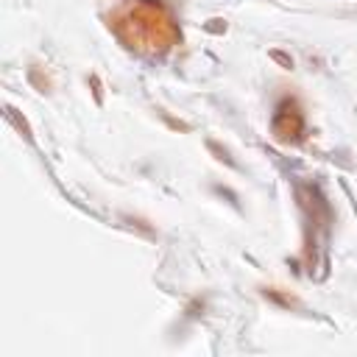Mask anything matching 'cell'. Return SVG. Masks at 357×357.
Wrapping results in <instances>:
<instances>
[{
    "mask_svg": "<svg viewBox=\"0 0 357 357\" xmlns=\"http://www.w3.org/2000/svg\"><path fill=\"white\" fill-rule=\"evenodd\" d=\"M273 134L279 142H296L304 134V115L296 101H282L273 115Z\"/></svg>",
    "mask_w": 357,
    "mask_h": 357,
    "instance_id": "2",
    "label": "cell"
},
{
    "mask_svg": "<svg viewBox=\"0 0 357 357\" xmlns=\"http://www.w3.org/2000/svg\"><path fill=\"white\" fill-rule=\"evenodd\" d=\"M109 25L126 42V48H137L146 53L168 50L179 37L173 20L159 0H128L109 17Z\"/></svg>",
    "mask_w": 357,
    "mask_h": 357,
    "instance_id": "1",
    "label": "cell"
},
{
    "mask_svg": "<svg viewBox=\"0 0 357 357\" xmlns=\"http://www.w3.org/2000/svg\"><path fill=\"white\" fill-rule=\"evenodd\" d=\"M273 59H276V61H282L284 67H293V59H288V56H284L282 50H273Z\"/></svg>",
    "mask_w": 357,
    "mask_h": 357,
    "instance_id": "3",
    "label": "cell"
}]
</instances>
